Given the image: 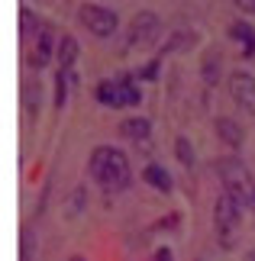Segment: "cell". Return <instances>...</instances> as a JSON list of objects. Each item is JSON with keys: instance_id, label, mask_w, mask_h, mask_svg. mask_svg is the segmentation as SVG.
Segmentation results:
<instances>
[{"instance_id": "8992f818", "label": "cell", "mask_w": 255, "mask_h": 261, "mask_svg": "<svg viewBox=\"0 0 255 261\" xmlns=\"http://www.w3.org/2000/svg\"><path fill=\"white\" fill-rule=\"evenodd\" d=\"M229 94L242 110L255 113V77L249 71H233L229 74Z\"/></svg>"}, {"instance_id": "6da1fadb", "label": "cell", "mask_w": 255, "mask_h": 261, "mask_svg": "<svg viewBox=\"0 0 255 261\" xmlns=\"http://www.w3.org/2000/svg\"><path fill=\"white\" fill-rule=\"evenodd\" d=\"M90 177L97 184H104L107 190H126L132 180L129 158L113 145H97L90 152Z\"/></svg>"}, {"instance_id": "5b68a950", "label": "cell", "mask_w": 255, "mask_h": 261, "mask_svg": "<svg viewBox=\"0 0 255 261\" xmlns=\"http://www.w3.org/2000/svg\"><path fill=\"white\" fill-rule=\"evenodd\" d=\"M158 33H161V23H158V16L152 13V10H139L136 16H132V23H129V39H126V45L129 48H146V45H152L158 39Z\"/></svg>"}, {"instance_id": "603a6c76", "label": "cell", "mask_w": 255, "mask_h": 261, "mask_svg": "<svg viewBox=\"0 0 255 261\" xmlns=\"http://www.w3.org/2000/svg\"><path fill=\"white\" fill-rule=\"evenodd\" d=\"M152 261H175V255H171V248H158V252L152 255Z\"/></svg>"}, {"instance_id": "7c38bea8", "label": "cell", "mask_w": 255, "mask_h": 261, "mask_svg": "<svg viewBox=\"0 0 255 261\" xmlns=\"http://www.w3.org/2000/svg\"><path fill=\"white\" fill-rule=\"evenodd\" d=\"M142 180H146L149 187H155L158 194H168V190H171V174H168L161 165H146V171H142Z\"/></svg>"}, {"instance_id": "44dd1931", "label": "cell", "mask_w": 255, "mask_h": 261, "mask_svg": "<svg viewBox=\"0 0 255 261\" xmlns=\"http://www.w3.org/2000/svg\"><path fill=\"white\" fill-rule=\"evenodd\" d=\"M84 200H87V190H84V187H75V194H71V206H68V213H71V216H78L81 210H84Z\"/></svg>"}, {"instance_id": "7a4b0ae2", "label": "cell", "mask_w": 255, "mask_h": 261, "mask_svg": "<svg viewBox=\"0 0 255 261\" xmlns=\"http://www.w3.org/2000/svg\"><path fill=\"white\" fill-rule=\"evenodd\" d=\"M242 210H246V190H223L217 197V206H213V226L220 232L223 248H233L236 242V226L242 219Z\"/></svg>"}, {"instance_id": "ffe728a7", "label": "cell", "mask_w": 255, "mask_h": 261, "mask_svg": "<svg viewBox=\"0 0 255 261\" xmlns=\"http://www.w3.org/2000/svg\"><path fill=\"white\" fill-rule=\"evenodd\" d=\"M33 258H36L33 236H29V229H23V239H19V261H33Z\"/></svg>"}, {"instance_id": "8fae6325", "label": "cell", "mask_w": 255, "mask_h": 261, "mask_svg": "<svg viewBox=\"0 0 255 261\" xmlns=\"http://www.w3.org/2000/svg\"><path fill=\"white\" fill-rule=\"evenodd\" d=\"M120 133H123L126 139H132V142H146V139L152 136V123L146 116H129L120 123Z\"/></svg>"}, {"instance_id": "cb8c5ba5", "label": "cell", "mask_w": 255, "mask_h": 261, "mask_svg": "<svg viewBox=\"0 0 255 261\" xmlns=\"http://www.w3.org/2000/svg\"><path fill=\"white\" fill-rule=\"evenodd\" d=\"M236 7H242V10H255V0H236Z\"/></svg>"}, {"instance_id": "4316f807", "label": "cell", "mask_w": 255, "mask_h": 261, "mask_svg": "<svg viewBox=\"0 0 255 261\" xmlns=\"http://www.w3.org/2000/svg\"><path fill=\"white\" fill-rule=\"evenodd\" d=\"M249 58H255V45H252V52H249Z\"/></svg>"}, {"instance_id": "ba28073f", "label": "cell", "mask_w": 255, "mask_h": 261, "mask_svg": "<svg viewBox=\"0 0 255 261\" xmlns=\"http://www.w3.org/2000/svg\"><path fill=\"white\" fill-rule=\"evenodd\" d=\"M217 174L223 177L226 190H242L249 184V171L239 158H223V162H217Z\"/></svg>"}, {"instance_id": "4fadbf2b", "label": "cell", "mask_w": 255, "mask_h": 261, "mask_svg": "<svg viewBox=\"0 0 255 261\" xmlns=\"http://www.w3.org/2000/svg\"><path fill=\"white\" fill-rule=\"evenodd\" d=\"M229 36L236 39V42H242V45H246V55L252 52V45H255V29H252L249 23H242V19H236V23L229 26Z\"/></svg>"}, {"instance_id": "9c48e42d", "label": "cell", "mask_w": 255, "mask_h": 261, "mask_svg": "<svg viewBox=\"0 0 255 261\" xmlns=\"http://www.w3.org/2000/svg\"><path fill=\"white\" fill-rule=\"evenodd\" d=\"M213 133H217V139H220V142H226L229 148H239L242 139H246L242 126L236 123V119H229V116H217V119H213Z\"/></svg>"}, {"instance_id": "52a82bcc", "label": "cell", "mask_w": 255, "mask_h": 261, "mask_svg": "<svg viewBox=\"0 0 255 261\" xmlns=\"http://www.w3.org/2000/svg\"><path fill=\"white\" fill-rule=\"evenodd\" d=\"M55 52H58L55 33H52L49 23H42V29H39V36H36V48H33V55H29V65H33V68H45L49 62H52Z\"/></svg>"}, {"instance_id": "484cf974", "label": "cell", "mask_w": 255, "mask_h": 261, "mask_svg": "<svg viewBox=\"0 0 255 261\" xmlns=\"http://www.w3.org/2000/svg\"><path fill=\"white\" fill-rule=\"evenodd\" d=\"M71 261H84V258H81V255H75V258H71Z\"/></svg>"}, {"instance_id": "9a60e30c", "label": "cell", "mask_w": 255, "mask_h": 261, "mask_svg": "<svg viewBox=\"0 0 255 261\" xmlns=\"http://www.w3.org/2000/svg\"><path fill=\"white\" fill-rule=\"evenodd\" d=\"M71 81H75V71H58V74H55V107H58V110H62L65 100H68Z\"/></svg>"}, {"instance_id": "30bf717a", "label": "cell", "mask_w": 255, "mask_h": 261, "mask_svg": "<svg viewBox=\"0 0 255 261\" xmlns=\"http://www.w3.org/2000/svg\"><path fill=\"white\" fill-rule=\"evenodd\" d=\"M78 39L75 36H62L58 39V52H55V58H58V71H71L75 68V62H78Z\"/></svg>"}, {"instance_id": "2e32d148", "label": "cell", "mask_w": 255, "mask_h": 261, "mask_svg": "<svg viewBox=\"0 0 255 261\" xmlns=\"http://www.w3.org/2000/svg\"><path fill=\"white\" fill-rule=\"evenodd\" d=\"M39 19H36V13L29 7H23L19 10V33H23V39H29V36H39Z\"/></svg>"}, {"instance_id": "277c9868", "label": "cell", "mask_w": 255, "mask_h": 261, "mask_svg": "<svg viewBox=\"0 0 255 261\" xmlns=\"http://www.w3.org/2000/svg\"><path fill=\"white\" fill-rule=\"evenodd\" d=\"M78 19H81V26H84L90 36H97V39L113 36L117 26H120V19H117L113 10L100 7V4H84V7L78 10Z\"/></svg>"}, {"instance_id": "d6986e66", "label": "cell", "mask_w": 255, "mask_h": 261, "mask_svg": "<svg viewBox=\"0 0 255 261\" xmlns=\"http://www.w3.org/2000/svg\"><path fill=\"white\" fill-rule=\"evenodd\" d=\"M158 65H161V55H155L149 65H142L139 71H136V77H139V81H155V74H158Z\"/></svg>"}, {"instance_id": "e0dca14e", "label": "cell", "mask_w": 255, "mask_h": 261, "mask_svg": "<svg viewBox=\"0 0 255 261\" xmlns=\"http://www.w3.org/2000/svg\"><path fill=\"white\" fill-rule=\"evenodd\" d=\"M23 107H26V116L29 119L39 116V84L36 87H33V81L23 84Z\"/></svg>"}, {"instance_id": "3957f363", "label": "cell", "mask_w": 255, "mask_h": 261, "mask_svg": "<svg viewBox=\"0 0 255 261\" xmlns=\"http://www.w3.org/2000/svg\"><path fill=\"white\" fill-rule=\"evenodd\" d=\"M94 97L107 107H136L142 100V90L132 84V77H117V81H100Z\"/></svg>"}, {"instance_id": "7402d4cb", "label": "cell", "mask_w": 255, "mask_h": 261, "mask_svg": "<svg viewBox=\"0 0 255 261\" xmlns=\"http://www.w3.org/2000/svg\"><path fill=\"white\" fill-rule=\"evenodd\" d=\"M181 45H194V36H175V39H171V42L165 45V48H161V55H168V52H175V48H181Z\"/></svg>"}, {"instance_id": "d4e9b609", "label": "cell", "mask_w": 255, "mask_h": 261, "mask_svg": "<svg viewBox=\"0 0 255 261\" xmlns=\"http://www.w3.org/2000/svg\"><path fill=\"white\" fill-rule=\"evenodd\" d=\"M246 261H255V248H252V252H249V255H246Z\"/></svg>"}, {"instance_id": "5bb4252c", "label": "cell", "mask_w": 255, "mask_h": 261, "mask_svg": "<svg viewBox=\"0 0 255 261\" xmlns=\"http://www.w3.org/2000/svg\"><path fill=\"white\" fill-rule=\"evenodd\" d=\"M200 74H203V84H217V77H220V55L217 52H207V55H203Z\"/></svg>"}, {"instance_id": "ac0fdd59", "label": "cell", "mask_w": 255, "mask_h": 261, "mask_svg": "<svg viewBox=\"0 0 255 261\" xmlns=\"http://www.w3.org/2000/svg\"><path fill=\"white\" fill-rule=\"evenodd\" d=\"M175 158H178V162L184 165V168H191V165H194V145L188 142L184 136L175 139Z\"/></svg>"}]
</instances>
